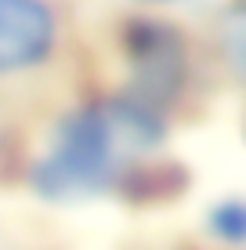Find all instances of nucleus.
I'll list each match as a JSON object with an SVG mask.
<instances>
[{
    "instance_id": "f257e3e1",
    "label": "nucleus",
    "mask_w": 246,
    "mask_h": 250,
    "mask_svg": "<svg viewBox=\"0 0 246 250\" xmlns=\"http://www.w3.org/2000/svg\"><path fill=\"white\" fill-rule=\"evenodd\" d=\"M167 138L163 109L134 98H91L73 105L47 131V145L29 163V188L44 200H87L134 178V163Z\"/></svg>"
},
{
    "instance_id": "423d86ee",
    "label": "nucleus",
    "mask_w": 246,
    "mask_h": 250,
    "mask_svg": "<svg viewBox=\"0 0 246 250\" xmlns=\"http://www.w3.org/2000/svg\"><path fill=\"white\" fill-rule=\"evenodd\" d=\"M134 4H152V7H167V4H177V0H134Z\"/></svg>"
},
{
    "instance_id": "20e7f679",
    "label": "nucleus",
    "mask_w": 246,
    "mask_h": 250,
    "mask_svg": "<svg viewBox=\"0 0 246 250\" xmlns=\"http://www.w3.org/2000/svg\"><path fill=\"white\" fill-rule=\"evenodd\" d=\"M210 232H214L221 243H232V247H243L246 243V196H235V200H225L210 210L207 218Z\"/></svg>"
},
{
    "instance_id": "f03ea898",
    "label": "nucleus",
    "mask_w": 246,
    "mask_h": 250,
    "mask_svg": "<svg viewBox=\"0 0 246 250\" xmlns=\"http://www.w3.org/2000/svg\"><path fill=\"white\" fill-rule=\"evenodd\" d=\"M123 58L131 73L127 94L167 109L189 83V47L174 22L138 15L123 25Z\"/></svg>"
},
{
    "instance_id": "39448f33",
    "label": "nucleus",
    "mask_w": 246,
    "mask_h": 250,
    "mask_svg": "<svg viewBox=\"0 0 246 250\" xmlns=\"http://www.w3.org/2000/svg\"><path fill=\"white\" fill-rule=\"evenodd\" d=\"M225 55H228L232 73L246 83V15L228 22V29H225Z\"/></svg>"
},
{
    "instance_id": "7ed1b4c3",
    "label": "nucleus",
    "mask_w": 246,
    "mask_h": 250,
    "mask_svg": "<svg viewBox=\"0 0 246 250\" xmlns=\"http://www.w3.org/2000/svg\"><path fill=\"white\" fill-rule=\"evenodd\" d=\"M58 37L62 22L51 0H0V80L51 62Z\"/></svg>"
}]
</instances>
